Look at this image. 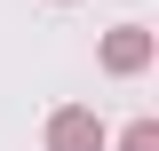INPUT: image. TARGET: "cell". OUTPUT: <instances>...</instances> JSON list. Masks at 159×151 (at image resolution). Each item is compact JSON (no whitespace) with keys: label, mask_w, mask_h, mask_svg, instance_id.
<instances>
[{"label":"cell","mask_w":159,"mask_h":151,"mask_svg":"<svg viewBox=\"0 0 159 151\" xmlns=\"http://www.w3.org/2000/svg\"><path fill=\"white\" fill-rule=\"evenodd\" d=\"M127 151H159V135H151V127H135V135H127Z\"/></svg>","instance_id":"1"}]
</instances>
